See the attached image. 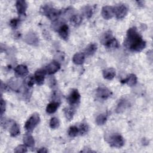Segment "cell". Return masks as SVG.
<instances>
[{"label": "cell", "mask_w": 153, "mask_h": 153, "mask_svg": "<svg viewBox=\"0 0 153 153\" xmlns=\"http://www.w3.org/2000/svg\"><path fill=\"white\" fill-rule=\"evenodd\" d=\"M124 45L131 51L140 52L145 48L146 42L138 32L137 28L133 26L129 28L127 32Z\"/></svg>", "instance_id": "1"}, {"label": "cell", "mask_w": 153, "mask_h": 153, "mask_svg": "<svg viewBox=\"0 0 153 153\" xmlns=\"http://www.w3.org/2000/svg\"><path fill=\"white\" fill-rule=\"evenodd\" d=\"M40 12L53 22L58 20L59 17L62 14V10L56 9L49 4L43 5L40 8Z\"/></svg>", "instance_id": "2"}, {"label": "cell", "mask_w": 153, "mask_h": 153, "mask_svg": "<svg viewBox=\"0 0 153 153\" xmlns=\"http://www.w3.org/2000/svg\"><path fill=\"white\" fill-rule=\"evenodd\" d=\"M100 41L107 48H117L120 46L118 41L113 36L111 30H108L103 34Z\"/></svg>", "instance_id": "3"}, {"label": "cell", "mask_w": 153, "mask_h": 153, "mask_svg": "<svg viewBox=\"0 0 153 153\" xmlns=\"http://www.w3.org/2000/svg\"><path fill=\"white\" fill-rule=\"evenodd\" d=\"M105 138L106 142L112 147L120 148L124 145V139L120 134H110V135H106Z\"/></svg>", "instance_id": "4"}, {"label": "cell", "mask_w": 153, "mask_h": 153, "mask_svg": "<svg viewBox=\"0 0 153 153\" xmlns=\"http://www.w3.org/2000/svg\"><path fill=\"white\" fill-rule=\"evenodd\" d=\"M40 122V117L38 113H33L26 121L25 128L28 133H31Z\"/></svg>", "instance_id": "5"}, {"label": "cell", "mask_w": 153, "mask_h": 153, "mask_svg": "<svg viewBox=\"0 0 153 153\" xmlns=\"http://www.w3.org/2000/svg\"><path fill=\"white\" fill-rule=\"evenodd\" d=\"M80 99H81V96L78 90L73 89L71 91L69 96H68L67 101L71 106L75 107L76 105H78V103H79Z\"/></svg>", "instance_id": "6"}, {"label": "cell", "mask_w": 153, "mask_h": 153, "mask_svg": "<svg viewBox=\"0 0 153 153\" xmlns=\"http://www.w3.org/2000/svg\"><path fill=\"white\" fill-rule=\"evenodd\" d=\"M114 8V15L117 19H122L126 17L128 13L127 7L123 4H120L116 5Z\"/></svg>", "instance_id": "7"}, {"label": "cell", "mask_w": 153, "mask_h": 153, "mask_svg": "<svg viewBox=\"0 0 153 153\" xmlns=\"http://www.w3.org/2000/svg\"><path fill=\"white\" fill-rule=\"evenodd\" d=\"M111 95V91L105 86H99L96 91V96L99 99L102 100H106Z\"/></svg>", "instance_id": "8"}, {"label": "cell", "mask_w": 153, "mask_h": 153, "mask_svg": "<svg viewBox=\"0 0 153 153\" xmlns=\"http://www.w3.org/2000/svg\"><path fill=\"white\" fill-rule=\"evenodd\" d=\"M101 14L104 19H111L114 16V8L113 7L109 5L104 6L102 8Z\"/></svg>", "instance_id": "9"}, {"label": "cell", "mask_w": 153, "mask_h": 153, "mask_svg": "<svg viewBox=\"0 0 153 153\" xmlns=\"http://www.w3.org/2000/svg\"><path fill=\"white\" fill-rule=\"evenodd\" d=\"M46 74H47V72L45 69H40L35 71L34 74V78H35V81H36L38 85H41L43 84Z\"/></svg>", "instance_id": "10"}, {"label": "cell", "mask_w": 153, "mask_h": 153, "mask_svg": "<svg viewBox=\"0 0 153 153\" xmlns=\"http://www.w3.org/2000/svg\"><path fill=\"white\" fill-rule=\"evenodd\" d=\"M57 32L60 36V37L66 41L69 37V27L68 26L65 24H62L58 28Z\"/></svg>", "instance_id": "11"}, {"label": "cell", "mask_w": 153, "mask_h": 153, "mask_svg": "<svg viewBox=\"0 0 153 153\" xmlns=\"http://www.w3.org/2000/svg\"><path fill=\"white\" fill-rule=\"evenodd\" d=\"M60 63L56 60H53L46 66L45 69L47 73H48V74H53L57 72L60 69Z\"/></svg>", "instance_id": "12"}, {"label": "cell", "mask_w": 153, "mask_h": 153, "mask_svg": "<svg viewBox=\"0 0 153 153\" xmlns=\"http://www.w3.org/2000/svg\"><path fill=\"white\" fill-rule=\"evenodd\" d=\"M16 7L17 13L19 15H25L27 8V3L23 0H18L16 2Z\"/></svg>", "instance_id": "13"}, {"label": "cell", "mask_w": 153, "mask_h": 153, "mask_svg": "<svg viewBox=\"0 0 153 153\" xmlns=\"http://www.w3.org/2000/svg\"><path fill=\"white\" fill-rule=\"evenodd\" d=\"M14 72L18 76H24L28 74V69L26 65H19L14 68Z\"/></svg>", "instance_id": "14"}, {"label": "cell", "mask_w": 153, "mask_h": 153, "mask_svg": "<svg viewBox=\"0 0 153 153\" xmlns=\"http://www.w3.org/2000/svg\"><path fill=\"white\" fill-rule=\"evenodd\" d=\"M103 76L105 79L111 80L112 79L115 75H116V71L115 69L113 68H108L103 71Z\"/></svg>", "instance_id": "15"}, {"label": "cell", "mask_w": 153, "mask_h": 153, "mask_svg": "<svg viewBox=\"0 0 153 153\" xmlns=\"http://www.w3.org/2000/svg\"><path fill=\"white\" fill-rule=\"evenodd\" d=\"M137 81V78L136 75L135 74H131L126 78H125L123 80H121V82L123 84L126 83L128 85H129L130 87H132V86L136 84Z\"/></svg>", "instance_id": "16"}, {"label": "cell", "mask_w": 153, "mask_h": 153, "mask_svg": "<svg viewBox=\"0 0 153 153\" xmlns=\"http://www.w3.org/2000/svg\"><path fill=\"white\" fill-rule=\"evenodd\" d=\"M25 41L30 45H36L38 43V38L34 33H28L25 37Z\"/></svg>", "instance_id": "17"}, {"label": "cell", "mask_w": 153, "mask_h": 153, "mask_svg": "<svg viewBox=\"0 0 153 153\" xmlns=\"http://www.w3.org/2000/svg\"><path fill=\"white\" fill-rule=\"evenodd\" d=\"M23 143L27 147L32 148L35 145V140L33 136L29 133H26L23 136Z\"/></svg>", "instance_id": "18"}, {"label": "cell", "mask_w": 153, "mask_h": 153, "mask_svg": "<svg viewBox=\"0 0 153 153\" xmlns=\"http://www.w3.org/2000/svg\"><path fill=\"white\" fill-rule=\"evenodd\" d=\"M85 60V54L82 53H77L72 57L73 62L76 65H81Z\"/></svg>", "instance_id": "19"}, {"label": "cell", "mask_w": 153, "mask_h": 153, "mask_svg": "<svg viewBox=\"0 0 153 153\" xmlns=\"http://www.w3.org/2000/svg\"><path fill=\"white\" fill-rule=\"evenodd\" d=\"M59 105L60 103L58 102H52L48 103L46 107V112L50 114L54 113L59 108Z\"/></svg>", "instance_id": "20"}, {"label": "cell", "mask_w": 153, "mask_h": 153, "mask_svg": "<svg viewBox=\"0 0 153 153\" xmlns=\"http://www.w3.org/2000/svg\"><path fill=\"white\" fill-rule=\"evenodd\" d=\"M63 112H64L66 118L68 120L70 121L73 118V117L75 113V109L74 107L71 106L70 107L65 108L63 110Z\"/></svg>", "instance_id": "21"}, {"label": "cell", "mask_w": 153, "mask_h": 153, "mask_svg": "<svg viewBox=\"0 0 153 153\" xmlns=\"http://www.w3.org/2000/svg\"><path fill=\"white\" fill-rule=\"evenodd\" d=\"M97 50V45L94 43L89 44L84 50V53L87 56H92Z\"/></svg>", "instance_id": "22"}, {"label": "cell", "mask_w": 153, "mask_h": 153, "mask_svg": "<svg viewBox=\"0 0 153 153\" xmlns=\"http://www.w3.org/2000/svg\"><path fill=\"white\" fill-rule=\"evenodd\" d=\"M20 130L19 126L17 123L14 122L10 129V134L11 136L16 137L20 134Z\"/></svg>", "instance_id": "23"}, {"label": "cell", "mask_w": 153, "mask_h": 153, "mask_svg": "<svg viewBox=\"0 0 153 153\" xmlns=\"http://www.w3.org/2000/svg\"><path fill=\"white\" fill-rule=\"evenodd\" d=\"M70 22L74 26H78L82 22V17L79 14L72 15L70 17Z\"/></svg>", "instance_id": "24"}, {"label": "cell", "mask_w": 153, "mask_h": 153, "mask_svg": "<svg viewBox=\"0 0 153 153\" xmlns=\"http://www.w3.org/2000/svg\"><path fill=\"white\" fill-rule=\"evenodd\" d=\"M128 106V103L126 99H121L119 102L117 107L116 108V111L118 113H120L123 111Z\"/></svg>", "instance_id": "25"}, {"label": "cell", "mask_w": 153, "mask_h": 153, "mask_svg": "<svg viewBox=\"0 0 153 153\" xmlns=\"http://www.w3.org/2000/svg\"><path fill=\"white\" fill-rule=\"evenodd\" d=\"M78 130H79V134L81 136H83L86 134L88 130H89V127L88 124L86 123H82L79 127H78Z\"/></svg>", "instance_id": "26"}, {"label": "cell", "mask_w": 153, "mask_h": 153, "mask_svg": "<svg viewBox=\"0 0 153 153\" xmlns=\"http://www.w3.org/2000/svg\"><path fill=\"white\" fill-rule=\"evenodd\" d=\"M35 81L34 76H33L32 75H29L24 81V85L27 88H31L33 87L35 83Z\"/></svg>", "instance_id": "27"}, {"label": "cell", "mask_w": 153, "mask_h": 153, "mask_svg": "<svg viewBox=\"0 0 153 153\" xmlns=\"http://www.w3.org/2000/svg\"><path fill=\"white\" fill-rule=\"evenodd\" d=\"M107 120V116L105 114H100L96 118V123L99 126L103 125Z\"/></svg>", "instance_id": "28"}, {"label": "cell", "mask_w": 153, "mask_h": 153, "mask_svg": "<svg viewBox=\"0 0 153 153\" xmlns=\"http://www.w3.org/2000/svg\"><path fill=\"white\" fill-rule=\"evenodd\" d=\"M79 133L78 128L75 126H71L68 130V134L71 137H74L78 135Z\"/></svg>", "instance_id": "29"}, {"label": "cell", "mask_w": 153, "mask_h": 153, "mask_svg": "<svg viewBox=\"0 0 153 153\" xmlns=\"http://www.w3.org/2000/svg\"><path fill=\"white\" fill-rule=\"evenodd\" d=\"M82 11L83 14L88 19L90 18L93 14V10L90 6H85L83 7Z\"/></svg>", "instance_id": "30"}, {"label": "cell", "mask_w": 153, "mask_h": 153, "mask_svg": "<svg viewBox=\"0 0 153 153\" xmlns=\"http://www.w3.org/2000/svg\"><path fill=\"white\" fill-rule=\"evenodd\" d=\"M49 124H50V127L51 128L55 129V128H57L59 127L60 123H59V120L57 118L53 117L50 120Z\"/></svg>", "instance_id": "31"}, {"label": "cell", "mask_w": 153, "mask_h": 153, "mask_svg": "<svg viewBox=\"0 0 153 153\" xmlns=\"http://www.w3.org/2000/svg\"><path fill=\"white\" fill-rule=\"evenodd\" d=\"M8 86H9L11 89L14 90H17L19 88L20 85H19V81H18L17 79H14V78H12V79L10 80V82H9Z\"/></svg>", "instance_id": "32"}, {"label": "cell", "mask_w": 153, "mask_h": 153, "mask_svg": "<svg viewBox=\"0 0 153 153\" xmlns=\"http://www.w3.org/2000/svg\"><path fill=\"white\" fill-rule=\"evenodd\" d=\"M27 152V148L26 145H19L14 149V152L16 153H25Z\"/></svg>", "instance_id": "33"}, {"label": "cell", "mask_w": 153, "mask_h": 153, "mask_svg": "<svg viewBox=\"0 0 153 153\" xmlns=\"http://www.w3.org/2000/svg\"><path fill=\"white\" fill-rule=\"evenodd\" d=\"M20 24L19 19H13L10 22V25L13 29H17Z\"/></svg>", "instance_id": "34"}, {"label": "cell", "mask_w": 153, "mask_h": 153, "mask_svg": "<svg viewBox=\"0 0 153 153\" xmlns=\"http://www.w3.org/2000/svg\"><path fill=\"white\" fill-rule=\"evenodd\" d=\"M0 105H1V116L2 117L3 114H4V113L5 111V106H6L5 102L2 98L1 99V103H0Z\"/></svg>", "instance_id": "35"}, {"label": "cell", "mask_w": 153, "mask_h": 153, "mask_svg": "<svg viewBox=\"0 0 153 153\" xmlns=\"http://www.w3.org/2000/svg\"><path fill=\"white\" fill-rule=\"evenodd\" d=\"M56 84V80L54 77H51L50 79V87H54Z\"/></svg>", "instance_id": "36"}, {"label": "cell", "mask_w": 153, "mask_h": 153, "mask_svg": "<svg viewBox=\"0 0 153 153\" xmlns=\"http://www.w3.org/2000/svg\"><path fill=\"white\" fill-rule=\"evenodd\" d=\"M47 152H48V150L45 148H41L37 151V152H39V153H46Z\"/></svg>", "instance_id": "37"}, {"label": "cell", "mask_w": 153, "mask_h": 153, "mask_svg": "<svg viewBox=\"0 0 153 153\" xmlns=\"http://www.w3.org/2000/svg\"><path fill=\"white\" fill-rule=\"evenodd\" d=\"M3 87H4V85H3V82H1V91H3ZM8 88V86H7L6 85H4V90H7Z\"/></svg>", "instance_id": "38"}, {"label": "cell", "mask_w": 153, "mask_h": 153, "mask_svg": "<svg viewBox=\"0 0 153 153\" xmlns=\"http://www.w3.org/2000/svg\"><path fill=\"white\" fill-rule=\"evenodd\" d=\"M137 3L138 4V5H139V6H143V1H137Z\"/></svg>", "instance_id": "39"}]
</instances>
